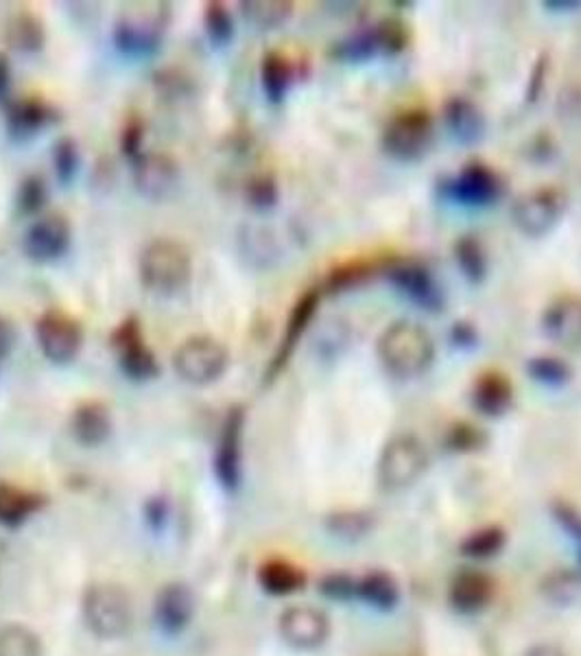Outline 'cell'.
<instances>
[{
  "mask_svg": "<svg viewBox=\"0 0 581 656\" xmlns=\"http://www.w3.org/2000/svg\"><path fill=\"white\" fill-rule=\"evenodd\" d=\"M522 656H567L562 648L553 646V644H535L529 650H524Z\"/></svg>",
  "mask_w": 581,
  "mask_h": 656,
  "instance_id": "cell-51",
  "label": "cell"
},
{
  "mask_svg": "<svg viewBox=\"0 0 581 656\" xmlns=\"http://www.w3.org/2000/svg\"><path fill=\"white\" fill-rule=\"evenodd\" d=\"M70 223L64 215H47L36 219L22 239L24 255L36 262L58 261L64 257L66 250L70 248Z\"/></svg>",
  "mask_w": 581,
  "mask_h": 656,
  "instance_id": "cell-14",
  "label": "cell"
},
{
  "mask_svg": "<svg viewBox=\"0 0 581 656\" xmlns=\"http://www.w3.org/2000/svg\"><path fill=\"white\" fill-rule=\"evenodd\" d=\"M13 101L11 97V64L4 53H0V106L7 110L9 103Z\"/></svg>",
  "mask_w": 581,
  "mask_h": 656,
  "instance_id": "cell-48",
  "label": "cell"
},
{
  "mask_svg": "<svg viewBox=\"0 0 581 656\" xmlns=\"http://www.w3.org/2000/svg\"><path fill=\"white\" fill-rule=\"evenodd\" d=\"M144 519L153 531L164 529V525L169 521V501L164 497H151L144 504Z\"/></svg>",
  "mask_w": 581,
  "mask_h": 656,
  "instance_id": "cell-46",
  "label": "cell"
},
{
  "mask_svg": "<svg viewBox=\"0 0 581 656\" xmlns=\"http://www.w3.org/2000/svg\"><path fill=\"white\" fill-rule=\"evenodd\" d=\"M259 583L262 590H267L269 595H291L304 589L307 585V576L300 567L291 565L289 560L282 558H273L262 563L259 569Z\"/></svg>",
  "mask_w": 581,
  "mask_h": 656,
  "instance_id": "cell-26",
  "label": "cell"
},
{
  "mask_svg": "<svg viewBox=\"0 0 581 656\" xmlns=\"http://www.w3.org/2000/svg\"><path fill=\"white\" fill-rule=\"evenodd\" d=\"M203 31L214 47H228L234 38V20L223 2H206L203 7Z\"/></svg>",
  "mask_w": 581,
  "mask_h": 656,
  "instance_id": "cell-35",
  "label": "cell"
},
{
  "mask_svg": "<svg viewBox=\"0 0 581 656\" xmlns=\"http://www.w3.org/2000/svg\"><path fill=\"white\" fill-rule=\"evenodd\" d=\"M553 517L555 521L562 525V529L569 531L571 538H575L581 545V515L569 504H555L553 506Z\"/></svg>",
  "mask_w": 581,
  "mask_h": 656,
  "instance_id": "cell-45",
  "label": "cell"
},
{
  "mask_svg": "<svg viewBox=\"0 0 581 656\" xmlns=\"http://www.w3.org/2000/svg\"><path fill=\"white\" fill-rule=\"evenodd\" d=\"M81 615L97 639H126L133 628V599L121 585L99 583L83 593Z\"/></svg>",
  "mask_w": 581,
  "mask_h": 656,
  "instance_id": "cell-2",
  "label": "cell"
},
{
  "mask_svg": "<svg viewBox=\"0 0 581 656\" xmlns=\"http://www.w3.org/2000/svg\"><path fill=\"white\" fill-rule=\"evenodd\" d=\"M505 547V531L501 527H483L479 531H472L461 543V554L468 558H492Z\"/></svg>",
  "mask_w": 581,
  "mask_h": 656,
  "instance_id": "cell-36",
  "label": "cell"
},
{
  "mask_svg": "<svg viewBox=\"0 0 581 656\" xmlns=\"http://www.w3.org/2000/svg\"><path fill=\"white\" fill-rule=\"evenodd\" d=\"M388 280L407 300L418 305L424 311L440 314L444 311V291L433 274L420 262H400L388 271Z\"/></svg>",
  "mask_w": 581,
  "mask_h": 656,
  "instance_id": "cell-13",
  "label": "cell"
},
{
  "mask_svg": "<svg viewBox=\"0 0 581 656\" xmlns=\"http://www.w3.org/2000/svg\"><path fill=\"white\" fill-rule=\"evenodd\" d=\"M144 123L140 117H131L121 131V149L131 165L144 156Z\"/></svg>",
  "mask_w": 581,
  "mask_h": 656,
  "instance_id": "cell-40",
  "label": "cell"
},
{
  "mask_svg": "<svg viewBox=\"0 0 581 656\" xmlns=\"http://www.w3.org/2000/svg\"><path fill=\"white\" fill-rule=\"evenodd\" d=\"M485 443V436L479 427L459 423L449 434V447L452 451H474Z\"/></svg>",
  "mask_w": 581,
  "mask_h": 656,
  "instance_id": "cell-43",
  "label": "cell"
},
{
  "mask_svg": "<svg viewBox=\"0 0 581 656\" xmlns=\"http://www.w3.org/2000/svg\"><path fill=\"white\" fill-rule=\"evenodd\" d=\"M332 56L343 60V62H368L372 58H379L383 56L381 51V42H379V36H377V29H368V31H361L357 36H350L348 40L339 42L334 49H332Z\"/></svg>",
  "mask_w": 581,
  "mask_h": 656,
  "instance_id": "cell-34",
  "label": "cell"
},
{
  "mask_svg": "<svg viewBox=\"0 0 581 656\" xmlns=\"http://www.w3.org/2000/svg\"><path fill=\"white\" fill-rule=\"evenodd\" d=\"M527 375L544 386V388H564L571 379H573V370L567 361H562L560 357H551V355H542V357H533L527 361Z\"/></svg>",
  "mask_w": 581,
  "mask_h": 656,
  "instance_id": "cell-32",
  "label": "cell"
},
{
  "mask_svg": "<svg viewBox=\"0 0 581 656\" xmlns=\"http://www.w3.org/2000/svg\"><path fill=\"white\" fill-rule=\"evenodd\" d=\"M70 434L81 447H101L112 434V418L103 402L86 400L70 418Z\"/></svg>",
  "mask_w": 581,
  "mask_h": 656,
  "instance_id": "cell-19",
  "label": "cell"
},
{
  "mask_svg": "<svg viewBox=\"0 0 581 656\" xmlns=\"http://www.w3.org/2000/svg\"><path fill=\"white\" fill-rule=\"evenodd\" d=\"M180 182V169L164 153H144L133 162V185L138 193L151 201H162L173 193Z\"/></svg>",
  "mask_w": 581,
  "mask_h": 656,
  "instance_id": "cell-16",
  "label": "cell"
},
{
  "mask_svg": "<svg viewBox=\"0 0 581 656\" xmlns=\"http://www.w3.org/2000/svg\"><path fill=\"white\" fill-rule=\"evenodd\" d=\"M114 44L128 58H149L160 47V29L153 22L123 20L114 29Z\"/></svg>",
  "mask_w": 581,
  "mask_h": 656,
  "instance_id": "cell-25",
  "label": "cell"
},
{
  "mask_svg": "<svg viewBox=\"0 0 581 656\" xmlns=\"http://www.w3.org/2000/svg\"><path fill=\"white\" fill-rule=\"evenodd\" d=\"M544 593L555 604H569L581 593V576L575 571H555L547 578Z\"/></svg>",
  "mask_w": 581,
  "mask_h": 656,
  "instance_id": "cell-39",
  "label": "cell"
},
{
  "mask_svg": "<svg viewBox=\"0 0 581 656\" xmlns=\"http://www.w3.org/2000/svg\"><path fill=\"white\" fill-rule=\"evenodd\" d=\"M81 165V153H79V145L74 138L64 136L56 142L53 147V167H56V176L62 185H70L79 171Z\"/></svg>",
  "mask_w": 581,
  "mask_h": 656,
  "instance_id": "cell-37",
  "label": "cell"
},
{
  "mask_svg": "<svg viewBox=\"0 0 581 656\" xmlns=\"http://www.w3.org/2000/svg\"><path fill=\"white\" fill-rule=\"evenodd\" d=\"M379 361L398 379H415L435 361V344L427 328L411 320L391 322L377 344Z\"/></svg>",
  "mask_w": 581,
  "mask_h": 656,
  "instance_id": "cell-1",
  "label": "cell"
},
{
  "mask_svg": "<svg viewBox=\"0 0 581 656\" xmlns=\"http://www.w3.org/2000/svg\"><path fill=\"white\" fill-rule=\"evenodd\" d=\"M243 429H246V409L232 407L223 420L221 436L214 454V475L223 490L237 493L241 486V447H243Z\"/></svg>",
  "mask_w": 581,
  "mask_h": 656,
  "instance_id": "cell-12",
  "label": "cell"
},
{
  "mask_svg": "<svg viewBox=\"0 0 581 656\" xmlns=\"http://www.w3.org/2000/svg\"><path fill=\"white\" fill-rule=\"evenodd\" d=\"M514 400V386L503 372H483L472 388V405L483 416H503Z\"/></svg>",
  "mask_w": 581,
  "mask_h": 656,
  "instance_id": "cell-21",
  "label": "cell"
},
{
  "mask_svg": "<svg viewBox=\"0 0 581 656\" xmlns=\"http://www.w3.org/2000/svg\"><path fill=\"white\" fill-rule=\"evenodd\" d=\"M47 504V497L22 486L2 481L0 484V525L20 527L38 515Z\"/></svg>",
  "mask_w": 581,
  "mask_h": 656,
  "instance_id": "cell-22",
  "label": "cell"
},
{
  "mask_svg": "<svg viewBox=\"0 0 581 656\" xmlns=\"http://www.w3.org/2000/svg\"><path fill=\"white\" fill-rule=\"evenodd\" d=\"M494 583L481 571H463L451 585V604L459 613H477L490 604Z\"/></svg>",
  "mask_w": 581,
  "mask_h": 656,
  "instance_id": "cell-24",
  "label": "cell"
},
{
  "mask_svg": "<svg viewBox=\"0 0 581 656\" xmlns=\"http://www.w3.org/2000/svg\"><path fill=\"white\" fill-rule=\"evenodd\" d=\"M429 456L413 434H398L389 440L379 459V484L385 490H404L413 486L427 470Z\"/></svg>",
  "mask_w": 581,
  "mask_h": 656,
  "instance_id": "cell-5",
  "label": "cell"
},
{
  "mask_svg": "<svg viewBox=\"0 0 581 656\" xmlns=\"http://www.w3.org/2000/svg\"><path fill=\"white\" fill-rule=\"evenodd\" d=\"M13 341H16V332L11 325L0 316V359L7 357L13 348Z\"/></svg>",
  "mask_w": 581,
  "mask_h": 656,
  "instance_id": "cell-50",
  "label": "cell"
},
{
  "mask_svg": "<svg viewBox=\"0 0 581 656\" xmlns=\"http://www.w3.org/2000/svg\"><path fill=\"white\" fill-rule=\"evenodd\" d=\"M454 261L459 265L463 278L472 285H481L488 276V257L481 241L472 235L461 237L454 243Z\"/></svg>",
  "mask_w": 581,
  "mask_h": 656,
  "instance_id": "cell-31",
  "label": "cell"
},
{
  "mask_svg": "<svg viewBox=\"0 0 581 656\" xmlns=\"http://www.w3.org/2000/svg\"><path fill=\"white\" fill-rule=\"evenodd\" d=\"M36 339L49 361L70 364L81 352L83 328L64 311L51 309L36 322Z\"/></svg>",
  "mask_w": 581,
  "mask_h": 656,
  "instance_id": "cell-10",
  "label": "cell"
},
{
  "mask_svg": "<svg viewBox=\"0 0 581 656\" xmlns=\"http://www.w3.org/2000/svg\"><path fill=\"white\" fill-rule=\"evenodd\" d=\"M278 633L289 648L313 653L330 637V617L318 606L293 604L280 613Z\"/></svg>",
  "mask_w": 581,
  "mask_h": 656,
  "instance_id": "cell-9",
  "label": "cell"
},
{
  "mask_svg": "<svg viewBox=\"0 0 581 656\" xmlns=\"http://www.w3.org/2000/svg\"><path fill=\"white\" fill-rule=\"evenodd\" d=\"M547 74V58H542L535 68H533V74H531V81H529V90H527V101L533 103L538 101L540 92H542V77Z\"/></svg>",
  "mask_w": 581,
  "mask_h": 656,
  "instance_id": "cell-49",
  "label": "cell"
},
{
  "mask_svg": "<svg viewBox=\"0 0 581 656\" xmlns=\"http://www.w3.org/2000/svg\"><path fill=\"white\" fill-rule=\"evenodd\" d=\"M542 7L544 9H553V7H558L555 11H578L581 9V2H542Z\"/></svg>",
  "mask_w": 581,
  "mask_h": 656,
  "instance_id": "cell-52",
  "label": "cell"
},
{
  "mask_svg": "<svg viewBox=\"0 0 581 656\" xmlns=\"http://www.w3.org/2000/svg\"><path fill=\"white\" fill-rule=\"evenodd\" d=\"M580 560H581V545H580Z\"/></svg>",
  "mask_w": 581,
  "mask_h": 656,
  "instance_id": "cell-53",
  "label": "cell"
},
{
  "mask_svg": "<svg viewBox=\"0 0 581 656\" xmlns=\"http://www.w3.org/2000/svg\"><path fill=\"white\" fill-rule=\"evenodd\" d=\"M243 16L260 29H278L293 16V4L282 0H250L241 2Z\"/></svg>",
  "mask_w": 581,
  "mask_h": 656,
  "instance_id": "cell-33",
  "label": "cell"
},
{
  "mask_svg": "<svg viewBox=\"0 0 581 656\" xmlns=\"http://www.w3.org/2000/svg\"><path fill=\"white\" fill-rule=\"evenodd\" d=\"M433 142V121L427 110L395 115L383 131V147L398 162H418Z\"/></svg>",
  "mask_w": 581,
  "mask_h": 656,
  "instance_id": "cell-8",
  "label": "cell"
},
{
  "mask_svg": "<svg viewBox=\"0 0 581 656\" xmlns=\"http://www.w3.org/2000/svg\"><path fill=\"white\" fill-rule=\"evenodd\" d=\"M398 585L385 571H372L357 583V599H363L368 606L389 610L398 604Z\"/></svg>",
  "mask_w": 581,
  "mask_h": 656,
  "instance_id": "cell-30",
  "label": "cell"
},
{
  "mask_svg": "<svg viewBox=\"0 0 581 656\" xmlns=\"http://www.w3.org/2000/svg\"><path fill=\"white\" fill-rule=\"evenodd\" d=\"M248 199L254 208H271L278 201V185L269 176H259L248 185Z\"/></svg>",
  "mask_w": 581,
  "mask_h": 656,
  "instance_id": "cell-42",
  "label": "cell"
},
{
  "mask_svg": "<svg viewBox=\"0 0 581 656\" xmlns=\"http://www.w3.org/2000/svg\"><path fill=\"white\" fill-rule=\"evenodd\" d=\"M110 341H112V348L117 350L121 370L130 379L147 381V379H153L160 375V366L156 361V355L147 346V341L142 337V328L136 318H128L114 328Z\"/></svg>",
  "mask_w": 581,
  "mask_h": 656,
  "instance_id": "cell-11",
  "label": "cell"
},
{
  "mask_svg": "<svg viewBox=\"0 0 581 656\" xmlns=\"http://www.w3.org/2000/svg\"><path fill=\"white\" fill-rule=\"evenodd\" d=\"M53 108L40 99H13L7 108V128L16 138L31 136L53 123Z\"/></svg>",
  "mask_w": 581,
  "mask_h": 656,
  "instance_id": "cell-23",
  "label": "cell"
},
{
  "mask_svg": "<svg viewBox=\"0 0 581 656\" xmlns=\"http://www.w3.org/2000/svg\"><path fill=\"white\" fill-rule=\"evenodd\" d=\"M357 583H359V578H352L348 574H330L323 578L320 589L330 599L348 602V599L357 597Z\"/></svg>",
  "mask_w": 581,
  "mask_h": 656,
  "instance_id": "cell-41",
  "label": "cell"
},
{
  "mask_svg": "<svg viewBox=\"0 0 581 656\" xmlns=\"http://www.w3.org/2000/svg\"><path fill=\"white\" fill-rule=\"evenodd\" d=\"M0 656H44L42 639L20 622L0 626Z\"/></svg>",
  "mask_w": 581,
  "mask_h": 656,
  "instance_id": "cell-29",
  "label": "cell"
},
{
  "mask_svg": "<svg viewBox=\"0 0 581 656\" xmlns=\"http://www.w3.org/2000/svg\"><path fill=\"white\" fill-rule=\"evenodd\" d=\"M544 335L569 350L581 348V296H562L542 314Z\"/></svg>",
  "mask_w": 581,
  "mask_h": 656,
  "instance_id": "cell-18",
  "label": "cell"
},
{
  "mask_svg": "<svg viewBox=\"0 0 581 656\" xmlns=\"http://www.w3.org/2000/svg\"><path fill=\"white\" fill-rule=\"evenodd\" d=\"M320 298H322V296H320V289H309V291L295 302V307L291 309L289 320H287V328H284V335H282V344H280V348L276 350V355H273V359H271V364H269V368H267V381L276 379V377L284 370V366L289 364V359H291V355H293L298 341L302 339L304 330L309 328L311 320H313L315 314H318Z\"/></svg>",
  "mask_w": 581,
  "mask_h": 656,
  "instance_id": "cell-17",
  "label": "cell"
},
{
  "mask_svg": "<svg viewBox=\"0 0 581 656\" xmlns=\"http://www.w3.org/2000/svg\"><path fill=\"white\" fill-rule=\"evenodd\" d=\"M503 180L481 162L465 165L459 173L440 182V196L463 208H488L503 197Z\"/></svg>",
  "mask_w": 581,
  "mask_h": 656,
  "instance_id": "cell-7",
  "label": "cell"
},
{
  "mask_svg": "<svg viewBox=\"0 0 581 656\" xmlns=\"http://www.w3.org/2000/svg\"><path fill=\"white\" fill-rule=\"evenodd\" d=\"M194 615V593L184 583H169L158 590L153 599V619L162 635L178 637L182 635Z\"/></svg>",
  "mask_w": 581,
  "mask_h": 656,
  "instance_id": "cell-15",
  "label": "cell"
},
{
  "mask_svg": "<svg viewBox=\"0 0 581 656\" xmlns=\"http://www.w3.org/2000/svg\"><path fill=\"white\" fill-rule=\"evenodd\" d=\"M293 77H295V70L287 56H282L278 51H269L262 58L260 83H262V90L271 103H280L287 97V92L293 83Z\"/></svg>",
  "mask_w": 581,
  "mask_h": 656,
  "instance_id": "cell-27",
  "label": "cell"
},
{
  "mask_svg": "<svg viewBox=\"0 0 581 656\" xmlns=\"http://www.w3.org/2000/svg\"><path fill=\"white\" fill-rule=\"evenodd\" d=\"M444 123L454 142L470 147L485 136V119L477 103L465 97H452L444 106Z\"/></svg>",
  "mask_w": 581,
  "mask_h": 656,
  "instance_id": "cell-20",
  "label": "cell"
},
{
  "mask_svg": "<svg viewBox=\"0 0 581 656\" xmlns=\"http://www.w3.org/2000/svg\"><path fill=\"white\" fill-rule=\"evenodd\" d=\"M330 531H334L337 536H345V538H357L363 536L370 527V521L357 513H348V515H334L328 521Z\"/></svg>",
  "mask_w": 581,
  "mask_h": 656,
  "instance_id": "cell-44",
  "label": "cell"
},
{
  "mask_svg": "<svg viewBox=\"0 0 581 656\" xmlns=\"http://www.w3.org/2000/svg\"><path fill=\"white\" fill-rule=\"evenodd\" d=\"M567 210V196L560 189L542 187L517 197L510 217L524 237H547L562 219Z\"/></svg>",
  "mask_w": 581,
  "mask_h": 656,
  "instance_id": "cell-6",
  "label": "cell"
},
{
  "mask_svg": "<svg viewBox=\"0 0 581 656\" xmlns=\"http://www.w3.org/2000/svg\"><path fill=\"white\" fill-rule=\"evenodd\" d=\"M140 282L149 291L173 294L189 285L193 276V259L187 246L176 239H156L151 241L138 262Z\"/></svg>",
  "mask_w": 581,
  "mask_h": 656,
  "instance_id": "cell-3",
  "label": "cell"
},
{
  "mask_svg": "<svg viewBox=\"0 0 581 656\" xmlns=\"http://www.w3.org/2000/svg\"><path fill=\"white\" fill-rule=\"evenodd\" d=\"M4 40L11 49L20 53H38L47 42V31L38 16L22 11L16 18H11Z\"/></svg>",
  "mask_w": 581,
  "mask_h": 656,
  "instance_id": "cell-28",
  "label": "cell"
},
{
  "mask_svg": "<svg viewBox=\"0 0 581 656\" xmlns=\"http://www.w3.org/2000/svg\"><path fill=\"white\" fill-rule=\"evenodd\" d=\"M47 203V185L40 176H29L22 180L18 196H16V206L22 217H33L38 215Z\"/></svg>",
  "mask_w": 581,
  "mask_h": 656,
  "instance_id": "cell-38",
  "label": "cell"
},
{
  "mask_svg": "<svg viewBox=\"0 0 581 656\" xmlns=\"http://www.w3.org/2000/svg\"><path fill=\"white\" fill-rule=\"evenodd\" d=\"M230 366V350L210 335H194L182 341L173 355L178 377L191 386L219 381Z\"/></svg>",
  "mask_w": 581,
  "mask_h": 656,
  "instance_id": "cell-4",
  "label": "cell"
},
{
  "mask_svg": "<svg viewBox=\"0 0 581 656\" xmlns=\"http://www.w3.org/2000/svg\"><path fill=\"white\" fill-rule=\"evenodd\" d=\"M451 339L452 346H457L461 350H468V348H474L479 344V332L470 322H457L452 327Z\"/></svg>",
  "mask_w": 581,
  "mask_h": 656,
  "instance_id": "cell-47",
  "label": "cell"
}]
</instances>
